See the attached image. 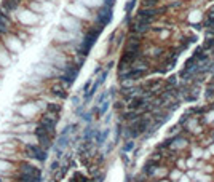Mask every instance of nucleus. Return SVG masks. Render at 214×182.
<instances>
[{"label":"nucleus","instance_id":"9d476101","mask_svg":"<svg viewBox=\"0 0 214 182\" xmlns=\"http://www.w3.org/2000/svg\"><path fill=\"white\" fill-rule=\"evenodd\" d=\"M67 86L66 85H62V83L58 80L55 85H53L51 88H50V91H51V94L53 96H56L58 99H67V96H69V93H67Z\"/></svg>","mask_w":214,"mask_h":182},{"label":"nucleus","instance_id":"ddd939ff","mask_svg":"<svg viewBox=\"0 0 214 182\" xmlns=\"http://www.w3.org/2000/svg\"><path fill=\"white\" fill-rule=\"evenodd\" d=\"M139 48H141V35L131 34V37L126 42L125 51H139Z\"/></svg>","mask_w":214,"mask_h":182},{"label":"nucleus","instance_id":"423d86ee","mask_svg":"<svg viewBox=\"0 0 214 182\" xmlns=\"http://www.w3.org/2000/svg\"><path fill=\"white\" fill-rule=\"evenodd\" d=\"M147 74V69H141V67H131L126 72L118 74V78L122 81H136L139 78H142Z\"/></svg>","mask_w":214,"mask_h":182},{"label":"nucleus","instance_id":"412c9836","mask_svg":"<svg viewBox=\"0 0 214 182\" xmlns=\"http://www.w3.org/2000/svg\"><path fill=\"white\" fill-rule=\"evenodd\" d=\"M133 149H134V142H133L131 139H128V141L123 144V152L126 153V152H131Z\"/></svg>","mask_w":214,"mask_h":182},{"label":"nucleus","instance_id":"f3484780","mask_svg":"<svg viewBox=\"0 0 214 182\" xmlns=\"http://www.w3.org/2000/svg\"><path fill=\"white\" fill-rule=\"evenodd\" d=\"M69 141H71V136H67V134H59V137H58V141H56V145H55V147L64 150L66 147H67Z\"/></svg>","mask_w":214,"mask_h":182},{"label":"nucleus","instance_id":"b1692460","mask_svg":"<svg viewBox=\"0 0 214 182\" xmlns=\"http://www.w3.org/2000/svg\"><path fill=\"white\" fill-rule=\"evenodd\" d=\"M91 85H93V80L90 78V80H88V81L85 83V85H83V90H82V91H83V93H86V91H88V90L91 88Z\"/></svg>","mask_w":214,"mask_h":182},{"label":"nucleus","instance_id":"7ed1b4c3","mask_svg":"<svg viewBox=\"0 0 214 182\" xmlns=\"http://www.w3.org/2000/svg\"><path fill=\"white\" fill-rule=\"evenodd\" d=\"M24 155L26 157H29L35 161H40V163H43L46 161L48 158V150L42 149L38 144H24Z\"/></svg>","mask_w":214,"mask_h":182},{"label":"nucleus","instance_id":"39448f33","mask_svg":"<svg viewBox=\"0 0 214 182\" xmlns=\"http://www.w3.org/2000/svg\"><path fill=\"white\" fill-rule=\"evenodd\" d=\"M34 136H35V142L42 147V149H45V150H50L53 145V137L48 131H45L43 128H40V126H37L35 125V128H34Z\"/></svg>","mask_w":214,"mask_h":182},{"label":"nucleus","instance_id":"6ab92c4d","mask_svg":"<svg viewBox=\"0 0 214 182\" xmlns=\"http://www.w3.org/2000/svg\"><path fill=\"white\" fill-rule=\"evenodd\" d=\"M136 2H138V0H129V2L125 5V13H126V15L129 16V13L133 11V8H134V5H136Z\"/></svg>","mask_w":214,"mask_h":182},{"label":"nucleus","instance_id":"0eeeda50","mask_svg":"<svg viewBox=\"0 0 214 182\" xmlns=\"http://www.w3.org/2000/svg\"><path fill=\"white\" fill-rule=\"evenodd\" d=\"M16 170H18L19 174L32 176V177H42V170L37 168L35 165H32V163H27V161H21Z\"/></svg>","mask_w":214,"mask_h":182},{"label":"nucleus","instance_id":"2eb2a0df","mask_svg":"<svg viewBox=\"0 0 214 182\" xmlns=\"http://www.w3.org/2000/svg\"><path fill=\"white\" fill-rule=\"evenodd\" d=\"M61 110H62V106L58 104V102H48L45 106V112H48V114H53V115H58L61 114Z\"/></svg>","mask_w":214,"mask_h":182},{"label":"nucleus","instance_id":"1a4fd4ad","mask_svg":"<svg viewBox=\"0 0 214 182\" xmlns=\"http://www.w3.org/2000/svg\"><path fill=\"white\" fill-rule=\"evenodd\" d=\"M13 31V21L8 15L0 13V37H7Z\"/></svg>","mask_w":214,"mask_h":182},{"label":"nucleus","instance_id":"20e7f679","mask_svg":"<svg viewBox=\"0 0 214 182\" xmlns=\"http://www.w3.org/2000/svg\"><path fill=\"white\" fill-rule=\"evenodd\" d=\"M78 71H80V64H67V66H64V71H62V74L59 75L58 80L62 83V85L71 88L72 83L77 78V75H78Z\"/></svg>","mask_w":214,"mask_h":182},{"label":"nucleus","instance_id":"f8f14e48","mask_svg":"<svg viewBox=\"0 0 214 182\" xmlns=\"http://www.w3.org/2000/svg\"><path fill=\"white\" fill-rule=\"evenodd\" d=\"M157 15H158V10H155V8H144V7H142V8L138 11L136 18L144 19V21H147V22H152Z\"/></svg>","mask_w":214,"mask_h":182},{"label":"nucleus","instance_id":"aec40b11","mask_svg":"<svg viewBox=\"0 0 214 182\" xmlns=\"http://www.w3.org/2000/svg\"><path fill=\"white\" fill-rule=\"evenodd\" d=\"M205 50H212L214 48V37H208L205 40V45H203Z\"/></svg>","mask_w":214,"mask_h":182},{"label":"nucleus","instance_id":"f03ea898","mask_svg":"<svg viewBox=\"0 0 214 182\" xmlns=\"http://www.w3.org/2000/svg\"><path fill=\"white\" fill-rule=\"evenodd\" d=\"M102 29H104V27L96 26V27H91V29L85 34V37H83V40H82V43L78 45V53L82 54L83 58L90 53V50L93 48V45L96 43V40H98V37H99V34H101Z\"/></svg>","mask_w":214,"mask_h":182},{"label":"nucleus","instance_id":"393cba45","mask_svg":"<svg viewBox=\"0 0 214 182\" xmlns=\"http://www.w3.org/2000/svg\"><path fill=\"white\" fill-rule=\"evenodd\" d=\"M104 5L109 7V8H112V7L115 5V0H104Z\"/></svg>","mask_w":214,"mask_h":182},{"label":"nucleus","instance_id":"5701e85b","mask_svg":"<svg viewBox=\"0 0 214 182\" xmlns=\"http://www.w3.org/2000/svg\"><path fill=\"white\" fill-rule=\"evenodd\" d=\"M142 5H144V8H153L157 5V0H144Z\"/></svg>","mask_w":214,"mask_h":182},{"label":"nucleus","instance_id":"4be33fe9","mask_svg":"<svg viewBox=\"0 0 214 182\" xmlns=\"http://www.w3.org/2000/svg\"><path fill=\"white\" fill-rule=\"evenodd\" d=\"M59 165H61V163H59V160H55V161H53V163L50 165V173H51V174H55V173L58 171Z\"/></svg>","mask_w":214,"mask_h":182},{"label":"nucleus","instance_id":"dca6fc26","mask_svg":"<svg viewBox=\"0 0 214 182\" xmlns=\"http://www.w3.org/2000/svg\"><path fill=\"white\" fill-rule=\"evenodd\" d=\"M15 182H42V177H32V176H26V174H16Z\"/></svg>","mask_w":214,"mask_h":182},{"label":"nucleus","instance_id":"6e6552de","mask_svg":"<svg viewBox=\"0 0 214 182\" xmlns=\"http://www.w3.org/2000/svg\"><path fill=\"white\" fill-rule=\"evenodd\" d=\"M110 21H112V8H109V7L104 5V7L98 11V15H96V22H98V26L105 27Z\"/></svg>","mask_w":214,"mask_h":182},{"label":"nucleus","instance_id":"cd10ccee","mask_svg":"<svg viewBox=\"0 0 214 182\" xmlns=\"http://www.w3.org/2000/svg\"><path fill=\"white\" fill-rule=\"evenodd\" d=\"M211 137H212V141H214V131H212V133H211Z\"/></svg>","mask_w":214,"mask_h":182},{"label":"nucleus","instance_id":"c85d7f7f","mask_svg":"<svg viewBox=\"0 0 214 182\" xmlns=\"http://www.w3.org/2000/svg\"><path fill=\"white\" fill-rule=\"evenodd\" d=\"M0 182H3V179H2V177H0Z\"/></svg>","mask_w":214,"mask_h":182},{"label":"nucleus","instance_id":"f257e3e1","mask_svg":"<svg viewBox=\"0 0 214 182\" xmlns=\"http://www.w3.org/2000/svg\"><path fill=\"white\" fill-rule=\"evenodd\" d=\"M150 128V118H147V117H141L134 121H131L128 123V128L125 131V137L128 139H136L139 137L141 134L145 133V130H149Z\"/></svg>","mask_w":214,"mask_h":182},{"label":"nucleus","instance_id":"bb28decb","mask_svg":"<svg viewBox=\"0 0 214 182\" xmlns=\"http://www.w3.org/2000/svg\"><path fill=\"white\" fill-rule=\"evenodd\" d=\"M208 15H211V16H214V5L209 8V13H208Z\"/></svg>","mask_w":214,"mask_h":182},{"label":"nucleus","instance_id":"4468645a","mask_svg":"<svg viewBox=\"0 0 214 182\" xmlns=\"http://www.w3.org/2000/svg\"><path fill=\"white\" fill-rule=\"evenodd\" d=\"M157 168H158V161L155 158H149V161H147L145 166H144V174L145 176H153Z\"/></svg>","mask_w":214,"mask_h":182},{"label":"nucleus","instance_id":"a211bd4d","mask_svg":"<svg viewBox=\"0 0 214 182\" xmlns=\"http://www.w3.org/2000/svg\"><path fill=\"white\" fill-rule=\"evenodd\" d=\"M107 75H109V69H104V71L99 74V77H98V80H96V83H98V85L101 86L102 85V83L105 81V78H107Z\"/></svg>","mask_w":214,"mask_h":182},{"label":"nucleus","instance_id":"a878e982","mask_svg":"<svg viewBox=\"0 0 214 182\" xmlns=\"http://www.w3.org/2000/svg\"><path fill=\"white\" fill-rule=\"evenodd\" d=\"M115 109H117V110H123V109H125V104H123V102H115Z\"/></svg>","mask_w":214,"mask_h":182},{"label":"nucleus","instance_id":"9b49d317","mask_svg":"<svg viewBox=\"0 0 214 182\" xmlns=\"http://www.w3.org/2000/svg\"><path fill=\"white\" fill-rule=\"evenodd\" d=\"M149 27H150V22H147V21H144V19L136 18L134 21H133V24H131V34L141 35V34H144L147 29H149Z\"/></svg>","mask_w":214,"mask_h":182}]
</instances>
